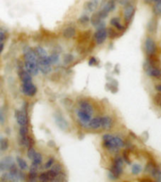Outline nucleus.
I'll return each mask as SVG.
<instances>
[{
  "label": "nucleus",
  "mask_w": 161,
  "mask_h": 182,
  "mask_svg": "<svg viewBox=\"0 0 161 182\" xmlns=\"http://www.w3.org/2000/svg\"><path fill=\"white\" fill-rule=\"evenodd\" d=\"M119 1V3H120L121 5H123V6H125V5H127L129 3V0H118Z\"/></svg>",
  "instance_id": "obj_37"
},
{
  "label": "nucleus",
  "mask_w": 161,
  "mask_h": 182,
  "mask_svg": "<svg viewBox=\"0 0 161 182\" xmlns=\"http://www.w3.org/2000/svg\"><path fill=\"white\" fill-rule=\"evenodd\" d=\"M156 166V164L153 162V161H149L147 164H146V166H145V169H144V171H145L146 173H151V171L153 170V168H154Z\"/></svg>",
  "instance_id": "obj_28"
},
{
  "label": "nucleus",
  "mask_w": 161,
  "mask_h": 182,
  "mask_svg": "<svg viewBox=\"0 0 161 182\" xmlns=\"http://www.w3.org/2000/svg\"><path fill=\"white\" fill-rule=\"evenodd\" d=\"M150 174L155 179H156L158 181H161V165L155 166L154 168H153V170L151 171Z\"/></svg>",
  "instance_id": "obj_18"
},
{
  "label": "nucleus",
  "mask_w": 161,
  "mask_h": 182,
  "mask_svg": "<svg viewBox=\"0 0 161 182\" xmlns=\"http://www.w3.org/2000/svg\"><path fill=\"white\" fill-rule=\"evenodd\" d=\"M123 163H124V160L121 156H117L114 159L112 166L110 168V175H112L113 178H119L121 177L123 171Z\"/></svg>",
  "instance_id": "obj_2"
},
{
  "label": "nucleus",
  "mask_w": 161,
  "mask_h": 182,
  "mask_svg": "<svg viewBox=\"0 0 161 182\" xmlns=\"http://www.w3.org/2000/svg\"><path fill=\"white\" fill-rule=\"evenodd\" d=\"M16 119L17 123L20 125V126H28V119L27 114V107H25V110L16 111Z\"/></svg>",
  "instance_id": "obj_8"
},
{
  "label": "nucleus",
  "mask_w": 161,
  "mask_h": 182,
  "mask_svg": "<svg viewBox=\"0 0 161 182\" xmlns=\"http://www.w3.org/2000/svg\"><path fill=\"white\" fill-rule=\"evenodd\" d=\"M143 68H144V71H145L147 74H149V72L151 71V69L153 67H152V65L150 64V62H148V60H146V62H144V64H143Z\"/></svg>",
  "instance_id": "obj_30"
},
{
  "label": "nucleus",
  "mask_w": 161,
  "mask_h": 182,
  "mask_svg": "<svg viewBox=\"0 0 161 182\" xmlns=\"http://www.w3.org/2000/svg\"><path fill=\"white\" fill-rule=\"evenodd\" d=\"M98 0H90V1L85 4V10L88 12H94L98 7Z\"/></svg>",
  "instance_id": "obj_16"
},
{
  "label": "nucleus",
  "mask_w": 161,
  "mask_h": 182,
  "mask_svg": "<svg viewBox=\"0 0 161 182\" xmlns=\"http://www.w3.org/2000/svg\"><path fill=\"white\" fill-rule=\"evenodd\" d=\"M104 146L109 151H118L124 146V142L120 137L113 136L111 134H106L103 137Z\"/></svg>",
  "instance_id": "obj_1"
},
{
  "label": "nucleus",
  "mask_w": 161,
  "mask_h": 182,
  "mask_svg": "<svg viewBox=\"0 0 161 182\" xmlns=\"http://www.w3.org/2000/svg\"><path fill=\"white\" fill-rule=\"evenodd\" d=\"M136 12V7L135 5L128 3L127 5L124 6L123 8V17H124V20L126 21V23H130L133 16L135 14Z\"/></svg>",
  "instance_id": "obj_4"
},
{
  "label": "nucleus",
  "mask_w": 161,
  "mask_h": 182,
  "mask_svg": "<svg viewBox=\"0 0 161 182\" xmlns=\"http://www.w3.org/2000/svg\"><path fill=\"white\" fill-rule=\"evenodd\" d=\"M98 63V62H97V59H95V58H90V62H89V64L90 65H95V64H97Z\"/></svg>",
  "instance_id": "obj_36"
},
{
  "label": "nucleus",
  "mask_w": 161,
  "mask_h": 182,
  "mask_svg": "<svg viewBox=\"0 0 161 182\" xmlns=\"http://www.w3.org/2000/svg\"><path fill=\"white\" fill-rule=\"evenodd\" d=\"M115 8H116V0H107L105 3V5L102 7L101 10H103L107 13H109L112 11H114Z\"/></svg>",
  "instance_id": "obj_12"
},
{
  "label": "nucleus",
  "mask_w": 161,
  "mask_h": 182,
  "mask_svg": "<svg viewBox=\"0 0 161 182\" xmlns=\"http://www.w3.org/2000/svg\"><path fill=\"white\" fill-rule=\"evenodd\" d=\"M90 17L88 16V15H82L80 18L78 19V23L80 24V25H88L89 24V22H90Z\"/></svg>",
  "instance_id": "obj_25"
},
{
  "label": "nucleus",
  "mask_w": 161,
  "mask_h": 182,
  "mask_svg": "<svg viewBox=\"0 0 161 182\" xmlns=\"http://www.w3.org/2000/svg\"><path fill=\"white\" fill-rule=\"evenodd\" d=\"M25 70L29 74H31V76L37 75L40 71L37 62H25Z\"/></svg>",
  "instance_id": "obj_10"
},
{
  "label": "nucleus",
  "mask_w": 161,
  "mask_h": 182,
  "mask_svg": "<svg viewBox=\"0 0 161 182\" xmlns=\"http://www.w3.org/2000/svg\"><path fill=\"white\" fill-rule=\"evenodd\" d=\"M49 59H50V62H51V64H55V63H57L58 62V54H52L50 57H49Z\"/></svg>",
  "instance_id": "obj_32"
},
{
  "label": "nucleus",
  "mask_w": 161,
  "mask_h": 182,
  "mask_svg": "<svg viewBox=\"0 0 161 182\" xmlns=\"http://www.w3.org/2000/svg\"><path fill=\"white\" fill-rule=\"evenodd\" d=\"M58 176V173L52 168L46 172L41 173V174L39 176V179L41 181H51V180L57 179Z\"/></svg>",
  "instance_id": "obj_6"
},
{
  "label": "nucleus",
  "mask_w": 161,
  "mask_h": 182,
  "mask_svg": "<svg viewBox=\"0 0 161 182\" xmlns=\"http://www.w3.org/2000/svg\"><path fill=\"white\" fill-rule=\"evenodd\" d=\"M144 50L147 56H153L156 54V45L155 41L150 37H147L144 42Z\"/></svg>",
  "instance_id": "obj_3"
},
{
  "label": "nucleus",
  "mask_w": 161,
  "mask_h": 182,
  "mask_svg": "<svg viewBox=\"0 0 161 182\" xmlns=\"http://www.w3.org/2000/svg\"><path fill=\"white\" fill-rule=\"evenodd\" d=\"M3 48H4V44H1V45H0V53L2 52Z\"/></svg>",
  "instance_id": "obj_40"
},
{
  "label": "nucleus",
  "mask_w": 161,
  "mask_h": 182,
  "mask_svg": "<svg viewBox=\"0 0 161 182\" xmlns=\"http://www.w3.org/2000/svg\"><path fill=\"white\" fill-rule=\"evenodd\" d=\"M76 115H77L79 121L81 122L82 125H88V123L90 122V120L91 119V115L90 113H89L88 111H85L81 109H78L76 110Z\"/></svg>",
  "instance_id": "obj_9"
},
{
  "label": "nucleus",
  "mask_w": 161,
  "mask_h": 182,
  "mask_svg": "<svg viewBox=\"0 0 161 182\" xmlns=\"http://www.w3.org/2000/svg\"><path fill=\"white\" fill-rule=\"evenodd\" d=\"M19 75H20V79H21L22 82L32 81L31 74H29L27 70H20L19 71Z\"/></svg>",
  "instance_id": "obj_19"
},
{
  "label": "nucleus",
  "mask_w": 161,
  "mask_h": 182,
  "mask_svg": "<svg viewBox=\"0 0 161 182\" xmlns=\"http://www.w3.org/2000/svg\"><path fill=\"white\" fill-rule=\"evenodd\" d=\"M41 161H42V156L41 155V153L36 152L35 156H34L32 159V168L37 169L41 164Z\"/></svg>",
  "instance_id": "obj_17"
},
{
  "label": "nucleus",
  "mask_w": 161,
  "mask_h": 182,
  "mask_svg": "<svg viewBox=\"0 0 161 182\" xmlns=\"http://www.w3.org/2000/svg\"><path fill=\"white\" fill-rule=\"evenodd\" d=\"M154 12L156 15H161V1H158L156 3L154 7Z\"/></svg>",
  "instance_id": "obj_27"
},
{
  "label": "nucleus",
  "mask_w": 161,
  "mask_h": 182,
  "mask_svg": "<svg viewBox=\"0 0 161 182\" xmlns=\"http://www.w3.org/2000/svg\"><path fill=\"white\" fill-rule=\"evenodd\" d=\"M107 36H108L110 39H115V38H117V36H118L117 30H115V29H107Z\"/></svg>",
  "instance_id": "obj_26"
},
{
  "label": "nucleus",
  "mask_w": 161,
  "mask_h": 182,
  "mask_svg": "<svg viewBox=\"0 0 161 182\" xmlns=\"http://www.w3.org/2000/svg\"><path fill=\"white\" fill-rule=\"evenodd\" d=\"M158 105H159V107L161 108V99H160V101L158 102Z\"/></svg>",
  "instance_id": "obj_41"
},
{
  "label": "nucleus",
  "mask_w": 161,
  "mask_h": 182,
  "mask_svg": "<svg viewBox=\"0 0 161 182\" xmlns=\"http://www.w3.org/2000/svg\"><path fill=\"white\" fill-rule=\"evenodd\" d=\"M54 165V158H50L46 162H45V164H44V168H46V169H49V168H51Z\"/></svg>",
  "instance_id": "obj_31"
},
{
  "label": "nucleus",
  "mask_w": 161,
  "mask_h": 182,
  "mask_svg": "<svg viewBox=\"0 0 161 182\" xmlns=\"http://www.w3.org/2000/svg\"><path fill=\"white\" fill-rule=\"evenodd\" d=\"M123 160H125V161L127 163H130V160H129V156H128V152H127V150H125L123 152Z\"/></svg>",
  "instance_id": "obj_35"
},
{
  "label": "nucleus",
  "mask_w": 161,
  "mask_h": 182,
  "mask_svg": "<svg viewBox=\"0 0 161 182\" xmlns=\"http://www.w3.org/2000/svg\"><path fill=\"white\" fill-rule=\"evenodd\" d=\"M142 171V166L139 163H135L131 167V173L133 175H139L140 173Z\"/></svg>",
  "instance_id": "obj_22"
},
{
  "label": "nucleus",
  "mask_w": 161,
  "mask_h": 182,
  "mask_svg": "<svg viewBox=\"0 0 161 182\" xmlns=\"http://www.w3.org/2000/svg\"><path fill=\"white\" fill-rule=\"evenodd\" d=\"M16 161H17V164H18V166L20 167L21 170H25L28 169V163L25 162V160L20 157H17L16 158Z\"/></svg>",
  "instance_id": "obj_23"
},
{
  "label": "nucleus",
  "mask_w": 161,
  "mask_h": 182,
  "mask_svg": "<svg viewBox=\"0 0 161 182\" xmlns=\"http://www.w3.org/2000/svg\"><path fill=\"white\" fill-rule=\"evenodd\" d=\"M160 99H161V93H157L156 96H155V102L158 104V102L160 101Z\"/></svg>",
  "instance_id": "obj_38"
},
{
  "label": "nucleus",
  "mask_w": 161,
  "mask_h": 182,
  "mask_svg": "<svg viewBox=\"0 0 161 182\" xmlns=\"http://www.w3.org/2000/svg\"><path fill=\"white\" fill-rule=\"evenodd\" d=\"M88 126L91 129H98L101 128V117H94L90 120L88 123Z\"/></svg>",
  "instance_id": "obj_15"
},
{
  "label": "nucleus",
  "mask_w": 161,
  "mask_h": 182,
  "mask_svg": "<svg viewBox=\"0 0 161 182\" xmlns=\"http://www.w3.org/2000/svg\"><path fill=\"white\" fill-rule=\"evenodd\" d=\"M76 30L74 27H67L66 29H64L62 35L65 39H72L75 36Z\"/></svg>",
  "instance_id": "obj_14"
},
{
  "label": "nucleus",
  "mask_w": 161,
  "mask_h": 182,
  "mask_svg": "<svg viewBox=\"0 0 161 182\" xmlns=\"http://www.w3.org/2000/svg\"><path fill=\"white\" fill-rule=\"evenodd\" d=\"M5 40H6V33L2 30H0V45L4 44Z\"/></svg>",
  "instance_id": "obj_34"
},
{
  "label": "nucleus",
  "mask_w": 161,
  "mask_h": 182,
  "mask_svg": "<svg viewBox=\"0 0 161 182\" xmlns=\"http://www.w3.org/2000/svg\"><path fill=\"white\" fill-rule=\"evenodd\" d=\"M148 75L152 77H155V79H160L161 77V70L159 68H152Z\"/></svg>",
  "instance_id": "obj_20"
},
{
  "label": "nucleus",
  "mask_w": 161,
  "mask_h": 182,
  "mask_svg": "<svg viewBox=\"0 0 161 182\" xmlns=\"http://www.w3.org/2000/svg\"><path fill=\"white\" fill-rule=\"evenodd\" d=\"M35 154H36V151H35V149H34V147H33V146H32V147H29V148H28V159L32 160L34 156H35Z\"/></svg>",
  "instance_id": "obj_29"
},
{
  "label": "nucleus",
  "mask_w": 161,
  "mask_h": 182,
  "mask_svg": "<svg viewBox=\"0 0 161 182\" xmlns=\"http://www.w3.org/2000/svg\"><path fill=\"white\" fill-rule=\"evenodd\" d=\"M93 38H94L97 45H102L107 38V30L105 28L98 29L96 32L94 33Z\"/></svg>",
  "instance_id": "obj_7"
},
{
  "label": "nucleus",
  "mask_w": 161,
  "mask_h": 182,
  "mask_svg": "<svg viewBox=\"0 0 161 182\" xmlns=\"http://www.w3.org/2000/svg\"><path fill=\"white\" fill-rule=\"evenodd\" d=\"M114 121L109 116H103L101 117V127L105 130H109L113 127Z\"/></svg>",
  "instance_id": "obj_11"
},
{
  "label": "nucleus",
  "mask_w": 161,
  "mask_h": 182,
  "mask_svg": "<svg viewBox=\"0 0 161 182\" xmlns=\"http://www.w3.org/2000/svg\"><path fill=\"white\" fill-rule=\"evenodd\" d=\"M110 24H111L112 25H114V27L117 29V30H123V27L121 25L120 20H119V18H117V17H113V18L110 20Z\"/></svg>",
  "instance_id": "obj_21"
},
{
  "label": "nucleus",
  "mask_w": 161,
  "mask_h": 182,
  "mask_svg": "<svg viewBox=\"0 0 161 182\" xmlns=\"http://www.w3.org/2000/svg\"><path fill=\"white\" fill-rule=\"evenodd\" d=\"M74 60V57L72 56V55H67L66 57H65V59H64V63L65 64H69V63H71Z\"/></svg>",
  "instance_id": "obj_33"
},
{
  "label": "nucleus",
  "mask_w": 161,
  "mask_h": 182,
  "mask_svg": "<svg viewBox=\"0 0 161 182\" xmlns=\"http://www.w3.org/2000/svg\"><path fill=\"white\" fill-rule=\"evenodd\" d=\"M78 105H79V109H81V110H83L85 111H88L89 113H90V114L93 113V108H92L91 104L89 101H87V100H81L79 102Z\"/></svg>",
  "instance_id": "obj_13"
},
{
  "label": "nucleus",
  "mask_w": 161,
  "mask_h": 182,
  "mask_svg": "<svg viewBox=\"0 0 161 182\" xmlns=\"http://www.w3.org/2000/svg\"><path fill=\"white\" fill-rule=\"evenodd\" d=\"M8 148V140L6 138H3L0 140V150L5 151Z\"/></svg>",
  "instance_id": "obj_24"
},
{
  "label": "nucleus",
  "mask_w": 161,
  "mask_h": 182,
  "mask_svg": "<svg viewBox=\"0 0 161 182\" xmlns=\"http://www.w3.org/2000/svg\"><path fill=\"white\" fill-rule=\"evenodd\" d=\"M22 92L25 95H28V96H33V95L37 93V88H36V86L32 83V81L23 82V84H22Z\"/></svg>",
  "instance_id": "obj_5"
},
{
  "label": "nucleus",
  "mask_w": 161,
  "mask_h": 182,
  "mask_svg": "<svg viewBox=\"0 0 161 182\" xmlns=\"http://www.w3.org/2000/svg\"><path fill=\"white\" fill-rule=\"evenodd\" d=\"M156 90H157L158 92H161V84H160V85H157V86H156Z\"/></svg>",
  "instance_id": "obj_39"
}]
</instances>
